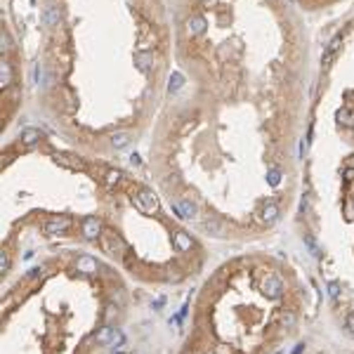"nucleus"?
Returning a JSON list of instances; mask_svg holds the SVG:
<instances>
[{
  "instance_id": "31",
  "label": "nucleus",
  "mask_w": 354,
  "mask_h": 354,
  "mask_svg": "<svg viewBox=\"0 0 354 354\" xmlns=\"http://www.w3.org/2000/svg\"><path fill=\"white\" fill-rule=\"evenodd\" d=\"M40 274H43V267H35V269H31V274H29V276L35 279V276H40Z\"/></svg>"
},
{
  "instance_id": "13",
  "label": "nucleus",
  "mask_w": 354,
  "mask_h": 354,
  "mask_svg": "<svg viewBox=\"0 0 354 354\" xmlns=\"http://www.w3.org/2000/svg\"><path fill=\"white\" fill-rule=\"evenodd\" d=\"M203 229L208 231V234H212V236H227V227L220 222V220H215V217H208L206 222H203Z\"/></svg>"
},
{
  "instance_id": "17",
  "label": "nucleus",
  "mask_w": 354,
  "mask_h": 354,
  "mask_svg": "<svg viewBox=\"0 0 354 354\" xmlns=\"http://www.w3.org/2000/svg\"><path fill=\"white\" fill-rule=\"evenodd\" d=\"M76 269L83 272V274H95L97 272V260H92L90 255H80L76 260Z\"/></svg>"
},
{
  "instance_id": "7",
  "label": "nucleus",
  "mask_w": 354,
  "mask_h": 354,
  "mask_svg": "<svg viewBox=\"0 0 354 354\" xmlns=\"http://www.w3.org/2000/svg\"><path fill=\"white\" fill-rule=\"evenodd\" d=\"M71 227V217H52V220H48L45 222V234L48 236H54V234H62V231H66Z\"/></svg>"
},
{
  "instance_id": "14",
  "label": "nucleus",
  "mask_w": 354,
  "mask_h": 354,
  "mask_svg": "<svg viewBox=\"0 0 354 354\" xmlns=\"http://www.w3.org/2000/svg\"><path fill=\"white\" fill-rule=\"evenodd\" d=\"M206 19L203 17H189L187 19V33L189 35H201V33H206Z\"/></svg>"
},
{
  "instance_id": "9",
  "label": "nucleus",
  "mask_w": 354,
  "mask_h": 354,
  "mask_svg": "<svg viewBox=\"0 0 354 354\" xmlns=\"http://www.w3.org/2000/svg\"><path fill=\"white\" fill-rule=\"evenodd\" d=\"M59 21H62V10H59V5H48L45 12H43V26L54 29V26H59Z\"/></svg>"
},
{
  "instance_id": "22",
  "label": "nucleus",
  "mask_w": 354,
  "mask_h": 354,
  "mask_svg": "<svg viewBox=\"0 0 354 354\" xmlns=\"http://www.w3.org/2000/svg\"><path fill=\"white\" fill-rule=\"evenodd\" d=\"M10 267H12L10 253H5V250H2V253H0V272H2V274H7V272H10Z\"/></svg>"
},
{
  "instance_id": "30",
  "label": "nucleus",
  "mask_w": 354,
  "mask_h": 354,
  "mask_svg": "<svg viewBox=\"0 0 354 354\" xmlns=\"http://www.w3.org/2000/svg\"><path fill=\"white\" fill-rule=\"evenodd\" d=\"M201 5L210 10V7H215V5H217V0H201Z\"/></svg>"
},
{
  "instance_id": "15",
  "label": "nucleus",
  "mask_w": 354,
  "mask_h": 354,
  "mask_svg": "<svg viewBox=\"0 0 354 354\" xmlns=\"http://www.w3.org/2000/svg\"><path fill=\"white\" fill-rule=\"evenodd\" d=\"M135 66H137L142 73H149L151 66H154V54L151 52H137L135 54Z\"/></svg>"
},
{
  "instance_id": "32",
  "label": "nucleus",
  "mask_w": 354,
  "mask_h": 354,
  "mask_svg": "<svg viewBox=\"0 0 354 354\" xmlns=\"http://www.w3.org/2000/svg\"><path fill=\"white\" fill-rule=\"evenodd\" d=\"M130 163H132V165H140L142 161H140V156H137V154H132V156H130Z\"/></svg>"
},
{
  "instance_id": "20",
  "label": "nucleus",
  "mask_w": 354,
  "mask_h": 354,
  "mask_svg": "<svg viewBox=\"0 0 354 354\" xmlns=\"http://www.w3.org/2000/svg\"><path fill=\"white\" fill-rule=\"evenodd\" d=\"M130 142H132V135H130V132H113V135H111V146H113V149H125Z\"/></svg>"
},
{
  "instance_id": "27",
  "label": "nucleus",
  "mask_w": 354,
  "mask_h": 354,
  "mask_svg": "<svg viewBox=\"0 0 354 354\" xmlns=\"http://www.w3.org/2000/svg\"><path fill=\"white\" fill-rule=\"evenodd\" d=\"M118 179H121V173H118V170H109V173H106V184H116Z\"/></svg>"
},
{
  "instance_id": "1",
  "label": "nucleus",
  "mask_w": 354,
  "mask_h": 354,
  "mask_svg": "<svg viewBox=\"0 0 354 354\" xmlns=\"http://www.w3.org/2000/svg\"><path fill=\"white\" fill-rule=\"evenodd\" d=\"M132 203L137 206V210L140 212H146V215H151V212L159 210V198L156 194L151 192V189H140L137 194H132Z\"/></svg>"
},
{
  "instance_id": "24",
  "label": "nucleus",
  "mask_w": 354,
  "mask_h": 354,
  "mask_svg": "<svg viewBox=\"0 0 354 354\" xmlns=\"http://www.w3.org/2000/svg\"><path fill=\"white\" fill-rule=\"evenodd\" d=\"M267 182H269V184H272V187H276V184H279V182H281V173H279V170H276V168H272V170H269V173H267Z\"/></svg>"
},
{
  "instance_id": "25",
  "label": "nucleus",
  "mask_w": 354,
  "mask_h": 354,
  "mask_svg": "<svg viewBox=\"0 0 354 354\" xmlns=\"http://www.w3.org/2000/svg\"><path fill=\"white\" fill-rule=\"evenodd\" d=\"M10 48H12V45H10V33H7V31H2V33H0V50H2V52H7Z\"/></svg>"
},
{
  "instance_id": "26",
  "label": "nucleus",
  "mask_w": 354,
  "mask_h": 354,
  "mask_svg": "<svg viewBox=\"0 0 354 354\" xmlns=\"http://www.w3.org/2000/svg\"><path fill=\"white\" fill-rule=\"evenodd\" d=\"M328 295H331L333 300H336L338 295H340V283H338V281H331V283H328Z\"/></svg>"
},
{
  "instance_id": "12",
  "label": "nucleus",
  "mask_w": 354,
  "mask_h": 354,
  "mask_svg": "<svg viewBox=\"0 0 354 354\" xmlns=\"http://www.w3.org/2000/svg\"><path fill=\"white\" fill-rule=\"evenodd\" d=\"M12 78H15V71H12V64L7 59L0 62V88H10L12 85Z\"/></svg>"
},
{
  "instance_id": "16",
  "label": "nucleus",
  "mask_w": 354,
  "mask_h": 354,
  "mask_svg": "<svg viewBox=\"0 0 354 354\" xmlns=\"http://www.w3.org/2000/svg\"><path fill=\"white\" fill-rule=\"evenodd\" d=\"M276 220H279V206L274 201H269V203L262 206V222L265 225H274Z\"/></svg>"
},
{
  "instance_id": "6",
  "label": "nucleus",
  "mask_w": 354,
  "mask_h": 354,
  "mask_svg": "<svg viewBox=\"0 0 354 354\" xmlns=\"http://www.w3.org/2000/svg\"><path fill=\"white\" fill-rule=\"evenodd\" d=\"M83 236L88 239V241H97L99 236H102V225H99V220L97 217H85L83 220Z\"/></svg>"
},
{
  "instance_id": "3",
  "label": "nucleus",
  "mask_w": 354,
  "mask_h": 354,
  "mask_svg": "<svg viewBox=\"0 0 354 354\" xmlns=\"http://www.w3.org/2000/svg\"><path fill=\"white\" fill-rule=\"evenodd\" d=\"M340 48H342V38L340 35H336L328 45H326V50H323V54H321V66H323V71H328L331 66H333V62H336L338 52H340Z\"/></svg>"
},
{
  "instance_id": "29",
  "label": "nucleus",
  "mask_w": 354,
  "mask_h": 354,
  "mask_svg": "<svg viewBox=\"0 0 354 354\" xmlns=\"http://www.w3.org/2000/svg\"><path fill=\"white\" fill-rule=\"evenodd\" d=\"M342 175H345L347 182H354V168H345V173H342Z\"/></svg>"
},
{
  "instance_id": "19",
  "label": "nucleus",
  "mask_w": 354,
  "mask_h": 354,
  "mask_svg": "<svg viewBox=\"0 0 354 354\" xmlns=\"http://www.w3.org/2000/svg\"><path fill=\"white\" fill-rule=\"evenodd\" d=\"M182 85H184V76H182L179 71H173V73H170V78H168V92H170V95H175V92L182 90Z\"/></svg>"
},
{
  "instance_id": "11",
  "label": "nucleus",
  "mask_w": 354,
  "mask_h": 354,
  "mask_svg": "<svg viewBox=\"0 0 354 354\" xmlns=\"http://www.w3.org/2000/svg\"><path fill=\"white\" fill-rule=\"evenodd\" d=\"M173 243H175V248L179 253H187V250H192V246H194V241H192V236L187 231H175Z\"/></svg>"
},
{
  "instance_id": "18",
  "label": "nucleus",
  "mask_w": 354,
  "mask_h": 354,
  "mask_svg": "<svg viewBox=\"0 0 354 354\" xmlns=\"http://www.w3.org/2000/svg\"><path fill=\"white\" fill-rule=\"evenodd\" d=\"M302 243L307 246V250H309V253H312V255H314L317 260L321 257V255H323V250H321V246H319V241L314 239V234L305 231V234H302Z\"/></svg>"
},
{
  "instance_id": "4",
  "label": "nucleus",
  "mask_w": 354,
  "mask_h": 354,
  "mask_svg": "<svg viewBox=\"0 0 354 354\" xmlns=\"http://www.w3.org/2000/svg\"><path fill=\"white\" fill-rule=\"evenodd\" d=\"M262 293H265L267 298H272V300L281 298V293H283V281L279 279V276H274V274H267L265 281H262Z\"/></svg>"
},
{
  "instance_id": "2",
  "label": "nucleus",
  "mask_w": 354,
  "mask_h": 354,
  "mask_svg": "<svg viewBox=\"0 0 354 354\" xmlns=\"http://www.w3.org/2000/svg\"><path fill=\"white\" fill-rule=\"evenodd\" d=\"M99 243H102V250L109 253V255H123L125 253V241L116 231H102Z\"/></svg>"
},
{
  "instance_id": "8",
  "label": "nucleus",
  "mask_w": 354,
  "mask_h": 354,
  "mask_svg": "<svg viewBox=\"0 0 354 354\" xmlns=\"http://www.w3.org/2000/svg\"><path fill=\"white\" fill-rule=\"evenodd\" d=\"M52 159L57 161L59 165L69 168V170H85V163L78 159V156H71V154H52Z\"/></svg>"
},
{
  "instance_id": "28",
  "label": "nucleus",
  "mask_w": 354,
  "mask_h": 354,
  "mask_svg": "<svg viewBox=\"0 0 354 354\" xmlns=\"http://www.w3.org/2000/svg\"><path fill=\"white\" fill-rule=\"evenodd\" d=\"M345 328L350 331V336H354V312L347 314V319H345Z\"/></svg>"
},
{
  "instance_id": "5",
  "label": "nucleus",
  "mask_w": 354,
  "mask_h": 354,
  "mask_svg": "<svg viewBox=\"0 0 354 354\" xmlns=\"http://www.w3.org/2000/svg\"><path fill=\"white\" fill-rule=\"evenodd\" d=\"M173 210L177 212V217L182 220H194L196 217V203H192V198H179L173 203Z\"/></svg>"
},
{
  "instance_id": "10",
  "label": "nucleus",
  "mask_w": 354,
  "mask_h": 354,
  "mask_svg": "<svg viewBox=\"0 0 354 354\" xmlns=\"http://www.w3.org/2000/svg\"><path fill=\"white\" fill-rule=\"evenodd\" d=\"M19 140H21V144L24 146H35L38 142L43 140V132L38 130V128H26V130H21V135H19Z\"/></svg>"
},
{
  "instance_id": "23",
  "label": "nucleus",
  "mask_w": 354,
  "mask_h": 354,
  "mask_svg": "<svg viewBox=\"0 0 354 354\" xmlns=\"http://www.w3.org/2000/svg\"><path fill=\"white\" fill-rule=\"evenodd\" d=\"M295 321H298V319H295L293 312H283V314H281V326H286V328H293V326H295Z\"/></svg>"
},
{
  "instance_id": "21",
  "label": "nucleus",
  "mask_w": 354,
  "mask_h": 354,
  "mask_svg": "<svg viewBox=\"0 0 354 354\" xmlns=\"http://www.w3.org/2000/svg\"><path fill=\"white\" fill-rule=\"evenodd\" d=\"M338 118H340V123L354 125V113L352 111H347V109H340V111H338Z\"/></svg>"
}]
</instances>
